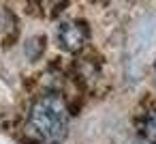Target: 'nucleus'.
<instances>
[{"label":"nucleus","instance_id":"1","mask_svg":"<svg viewBox=\"0 0 156 144\" xmlns=\"http://www.w3.org/2000/svg\"><path fill=\"white\" fill-rule=\"evenodd\" d=\"M28 129L43 144H60L69 133V110L56 95L39 97L28 112Z\"/></svg>","mask_w":156,"mask_h":144},{"label":"nucleus","instance_id":"2","mask_svg":"<svg viewBox=\"0 0 156 144\" xmlns=\"http://www.w3.org/2000/svg\"><path fill=\"white\" fill-rule=\"evenodd\" d=\"M56 39H58V45L64 52L75 54V52L83 50V45L88 41V28L81 22H64V24H60V28L56 32Z\"/></svg>","mask_w":156,"mask_h":144},{"label":"nucleus","instance_id":"3","mask_svg":"<svg viewBox=\"0 0 156 144\" xmlns=\"http://www.w3.org/2000/svg\"><path fill=\"white\" fill-rule=\"evenodd\" d=\"M139 133L147 144H156V112H150L139 120Z\"/></svg>","mask_w":156,"mask_h":144},{"label":"nucleus","instance_id":"4","mask_svg":"<svg viewBox=\"0 0 156 144\" xmlns=\"http://www.w3.org/2000/svg\"><path fill=\"white\" fill-rule=\"evenodd\" d=\"M154 71H156V63H154Z\"/></svg>","mask_w":156,"mask_h":144}]
</instances>
